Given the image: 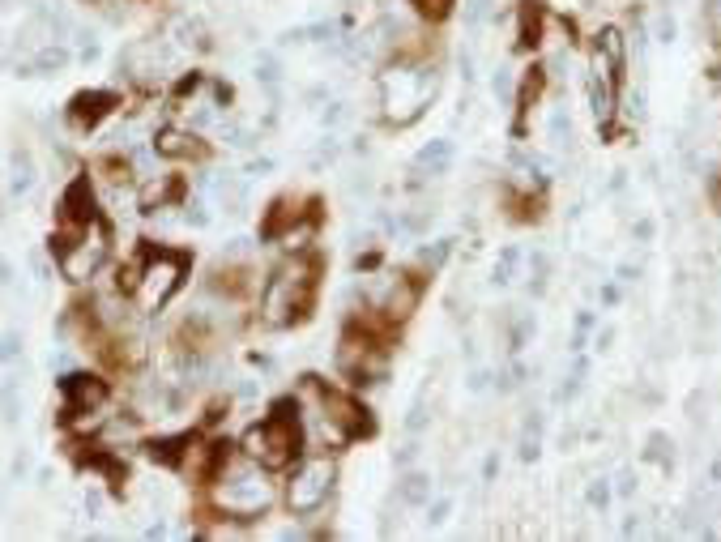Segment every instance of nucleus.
<instances>
[{
  "label": "nucleus",
  "instance_id": "nucleus-1",
  "mask_svg": "<svg viewBox=\"0 0 721 542\" xmlns=\"http://www.w3.org/2000/svg\"><path fill=\"white\" fill-rule=\"evenodd\" d=\"M380 116L389 124H414L440 94V73L423 65H393L380 73Z\"/></svg>",
  "mask_w": 721,
  "mask_h": 542
},
{
  "label": "nucleus",
  "instance_id": "nucleus-2",
  "mask_svg": "<svg viewBox=\"0 0 721 542\" xmlns=\"http://www.w3.org/2000/svg\"><path fill=\"white\" fill-rule=\"evenodd\" d=\"M214 504H218V513L239 517V521L261 517L265 508L274 504V483L265 478L261 461L248 457V461H239V466H227V474H222L214 487Z\"/></svg>",
  "mask_w": 721,
  "mask_h": 542
},
{
  "label": "nucleus",
  "instance_id": "nucleus-3",
  "mask_svg": "<svg viewBox=\"0 0 721 542\" xmlns=\"http://www.w3.org/2000/svg\"><path fill=\"white\" fill-rule=\"evenodd\" d=\"M312 286H316V269L308 261H286L274 269V278L265 282L261 291V316L265 325H291L295 316H303V308L312 304Z\"/></svg>",
  "mask_w": 721,
  "mask_h": 542
},
{
  "label": "nucleus",
  "instance_id": "nucleus-4",
  "mask_svg": "<svg viewBox=\"0 0 721 542\" xmlns=\"http://www.w3.org/2000/svg\"><path fill=\"white\" fill-rule=\"evenodd\" d=\"M333 483H338V466H333L329 457H308L291 474V487H286V504H291V513L295 517H312L316 508L333 496Z\"/></svg>",
  "mask_w": 721,
  "mask_h": 542
},
{
  "label": "nucleus",
  "instance_id": "nucleus-5",
  "mask_svg": "<svg viewBox=\"0 0 721 542\" xmlns=\"http://www.w3.org/2000/svg\"><path fill=\"white\" fill-rule=\"evenodd\" d=\"M103 261H107V231H103V222L90 218L77 227V235L69 244L60 248V274L69 282H86V278L99 274Z\"/></svg>",
  "mask_w": 721,
  "mask_h": 542
},
{
  "label": "nucleus",
  "instance_id": "nucleus-6",
  "mask_svg": "<svg viewBox=\"0 0 721 542\" xmlns=\"http://www.w3.org/2000/svg\"><path fill=\"white\" fill-rule=\"evenodd\" d=\"M299 449V432H295V423L291 419H265V423H256L248 427V436H244V457L252 461H261V466H286V461L295 457Z\"/></svg>",
  "mask_w": 721,
  "mask_h": 542
},
{
  "label": "nucleus",
  "instance_id": "nucleus-7",
  "mask_svg": "<svg viewBox=\"0 0 721 542\" xmlns=\"http://www.w3.org/2000/svg\"><path fill=\"white\" fill-rule=\"evenodd\" d=\"M180 278H184V261L171 257V252H154V257L137 269V282H133L137 304L146 308V312H158V308H163L167 299L175 295Z\"/></svg>",
  "mask_w": 721,
  "mask_h": 542
},
{
  "label": "nucleus",
  "instance_id": "nucleus-8",
  "mask_svg": "<svg viewBox=\"0 0 721 542\" xmlns=\"http://www.w3.org/2000/svg\"><path fill=\"white\" fill-rule=\"evenodd\" d=\"M103 402H107L103 380H94V376H69L64 380V419L82 423V414H99Z\"/></svg>",
  "mask_w": 721,
  "mask_h": 542
},
{
  "label": "nucleus",
  "instance_id": "nucleus-9",
  "mask_svg": "<svg viewBox=\"0 0 721 542\" xmlns=\"http://www.w3.org/2000/svg\"><path fill=\"white\" fill-rule=\"evenodd\" d=\"M372 304L389 316V321H406V316L414 312V304H419V286H414L410 278H384L380 286H372Z\"/></svg>",
  "mask_w": 721,
  "mask_h": 542
},
{
  "label": "nucleus",
  "instance_id": "nucleus-10",
  "mask_svg": "<svg viewBox=\"0 0 721 542\" xmlns=\"http://www.w3.org/2000/svg\"><path fill=\"white\" fill-rule=\"evenodd\" d=\"M222 107H227V94H222L214 82H192V90L180 99V116L192 124H210L222 116Z\"/></svg>",
  "mask_w": 721,
  "mask_h": 542
},
{
  "label": "nucleus",
  "instance_id": "nucleus-11",
  "mask_svg": "<svg viewBox=\"0 0 721 542\" xmlns=\"http://www.w3.org/2000/svg\"><path fill=\"white\" fill-rule=\"evenodd\" d=\"M589 103H594V120L611 124L615 120V77L589 73Z\"/></svg>",
  "mask_w": 721,
  "mask_h": 542
},
{
  "label": "nucleus",
  "instance_id": "nucleus-12",
  "mask_svg": "<svg viewBox=\"0 0 721 542\" xmlns=\"http://www.w3.org/2000/svg\"><path fill=\"white\" fill-rule=\"evenodd\" d=\"M594 52H598L611 69H623V60H628V39H623V30H619V26H606V30H598Z\"/></svg>",
  "mask_w": 721,
  "mask_h": 542
},
{
  "label": "nucleus",
  "instance_id": "nucleus-13",
  "mask_svg": "<svg viewBox=\"0 0 721 542\" xmlns=\"http://www.w3.org/2000/svg\"><path fill=\"white\" fill-rule=\"evenodd\" d=\"M448 163H453V141H431V146H423L419 158H414V167L431 171V175H444Z\"/></svg>",
  "mask_w": 721,
  "mask_h": 542
},
{
  "label": "nucleus",
  "instance_id": "nucleus-14",
  "mask_svg": "<svg viewBox=\"0 0 721 542\" xmlns=\"http://www.w3.org/2000/svg\"><path fill=\"white\" fill-rule=\"evenodd\" d=\"M111 107V94H77L73 99V120L77 124H94Z\"/></svg>",
  "mask_w": 721,
  "mask_h": 542
},
{
  "label": "nucleus",
  "instance_id": "nucleus-15",
  "mask_svg": "<svg viewBox=\"0 0 721 542\" xmlns=\"http://www.w3.org/2000/svg\"><path fill=\"white\" fill-rule=\"evenodd\" d=\"M64 214H69L77 227L94 218V197L86 193V184H73V188H69V197H64Z\"/></svg>",
  "mask_w": 721,
  "mask_h": 542
},
{
  "label": "nucleus",
  "instance_id": "nucleus-16",
  "mask_svg": "<svg viewBox=\"0 0 721 542\" xmlns=\"http://www.w3.org/2000/svg\"><path fill=\"white\" fill-rule=\"evenodd\" d=\"M397 496H402V504H423V500H431V478H427L423 470H410V474L402 478V487H397Z\"/></svg>",
  "mask_w": 721,
  "mask_h": 542
},
{
  "label": "nucleus",
  "instance_id": "nucleus-17",
  "mask_svg": "<svg viewBox=\"0 0 721 542\" xmlns=\"http://www.w3.org/2000/svg\"><path fill=\"white\" fill-rule=\"evenodd\" d=\"M154 146L163 150V154H171V158H184V154H197V150H201V146H197V137H188V133H175V129L158 133V137H154Z\"/></svg>",
  "mask_w": 721,
  "mask_h": 542
},
{
  "label": "nucleus",
  "instance_id": "nucleus-18",
  "mask_svg": "<svg viewBox=\"0 0 721 542\" xmlns=\"http://www.w3.org/2000/svg\"><path fill=\"white\" fill-rule=\"evenodd\" d=\"M64 65H69V52H64V47H56V43H47V47H39L35 52V73H43V77H52V73H60Z\"/></svg>",
  "mask_w": 721,
  "mask_h": 542
},
{
  "label": "nucleus",
  "instance_id": "nucleus-19",
  "mask_svg": "<svg viewBox=\"0 0 721 542\" xmlns=\"http://www.w3.org/2000/svg\"><path fill=\"white\" fill-rule=\"evenodd\" d=\"M9 188L13 193H30L35 188V163H30V154H13V175H9Z\"/></svg>",
  "mask_w": 721,
  "mask_h": 542
},
{
  "label": "nucleus",
  "instance_id": "nucleus-20",
  "mask_svg": "<svg viewBox=\"0 0 721 542\" xmlns=\"http://www.w3.org/2000/svg\"><path fill=\"white\" fill-rule=\"evenodd\" d=\"M491 86H495V99H500V103H512V99H517V73H512L508 65H504V69H495V82H491Z\"/></svg>",
  "mask_w": 721,
  "mask_h": 542
},
{
  "label": "nucleus",
  "instance_id": "nucleus-21",
  "mask_svg": "<svg viewBox=\"0 0 721 542\" xmlns=\"http://www.w3.org/2000/svg\"><path fill=\"white\" fill-rule=\"evenodd\" d=\"M517 265H521V248H504V257L495 261V282H512V274H517Z\"/></svg>",
  "mask_w": 721,
  "mask_h": 542
},
{
  "label": "nucleus",
  "instance_id": "nucleus-22",
  "mask_svg": "<svg viewBox=\"0 0 721 542\" xmlns=\"http://www.w3.org/2000/svg\"><path fill=\"white\" fill-rule=\"evenodd\" d=\"M547 133H551L555 146H568V141H572V120L564 116V111H555L551 124H547Z\"/></svg>",
  "mask_w": 721,
  "mask_h": 542
},
{
  "label": "nucleus",
  "instance_id": "nucleus-23",
  "mask_svg": "<svg viewBox=\"0 0 721 542\" xmlns=\"http://www.w3.org/2000/svg\"><path fill=\"white\" fill-rule=\"evenodd\" d=\"M18 350H22V338H18V333H13V329L0 333V363H13V359H18Z\"/></svg>",
  "mask_w": 721,
  "mask_h": 542
},
{
  "label": "nucleus",
  "instance_id": "nucleus-24",
  "mask_svg": "<svg viewBox=\"0 0 721 542\" xmlns=\"http://www.w3.org/2000/svg\"><path fill=\"white\" fill-rule=\"evenodd\" d=\"M414 5H419L427 18H444V13L453 9V0H414Z\"/></svg>",
  "mask_w": 721,
  "mask_h": 542
},
{
  "label": "nucleus",
  "instance_id": "nucleus-25",
  "mask_svg": "<svg viewBox=\"0 0 721 542\" xmlns=\"http://www.w3.org/2000/svg\"><path fill=\"white\" fill-rule=\"evenodd\" d=\"M589 504H594V508H606V504H611V487H606V478H598V483L589 487Z\"/></svg>",
  "mask_w": 721,
  "mask_h": 542
},
{
  "label": "nucleus",
  "instance_id": "nucleus-26",
  "mask_svg": "<svg viewBox=\"0 0 721 542\" xmlns=\"http://www.w3.org/2000/svg\"><path fill=\"white\" fill-rule=\"evenodd\" d=\"M184 222H197V227H205V222H210V214H205L201 201H192V205H184Z\"/></svg>",
  "mask_w": 721,
  "mask_h": 542
},
{
  "label": "nucleus",
  "instance_id": "nucleus-27",
  "mask_svg": "<svg viewBox=\"0 0 721 542\" xmlns=\"http://www.w3.org/2000/svg\"><path fill=\"white\" fill-rule=\"evenodd\" d=\"M448 508H453V500H436V508H431V517H427V521H431V525H440V521L448 517Z\"/></svg>",
  "mask_w": 721,
  "mask_h": 542
},
{
  "label": "nucleus",
  "instance_id": "nucleus-28",
  "mask_svg": "<svg viewBox=\"0 0 721 542\" xmlns=\"http://www.w3.org/2000/svg\"><path fill=\"white\" fill-rule=\"evenodd\" d=\"M342 120H346V107H342V103H333V107L325 111V124H342Z\"/></svg>",
  "mask_w": 721,
  "mask_h": 542
},
{
  "label": "nucleus",
  "instance_id": "nucleus-29",
  "mask_svg": "<svg viewBox=\"0 0 721 542\" xmlns=\"http://www.w3.org/2000/svg\"><path fill=\"white\" fill-rule=\"evenodd\" d=\"M658 35H662L666 43H670V39H675V18H662V22H658Z\"/></svg>",
  "mask_w": 721,
  "mask_h": 542
},
{
  "label": "nucleus",
  "instance_id": "nucleus-30",
  "mask_svg": "<svg viewBox=\"0 0 721 542\" xmlns=\"http://www.w3.org/2000/svg\"><path fill=\"white\" fill-rule=\"evenodd\" d=\"M406 427H410V432H419V427H423V410H419V406H414V410H410V419H406Z\"/></svg>",
  "mask_w": 721,
  "mask_h": 542
},
{
  "label": "nucleus",
  "instance_id": "nucleus-31",
  "mask_svg": "<svg viewBox=\"0 0 721 542\" xmlns=\"http://www.w3.org/2000/svg\"><path fill=\"white\" fill-rule=\"evenodd\" d=\"M470 389L483 393V389H487V372H474V376H470Z\"/></svg>",
  "mask_w": 721,
  "mask_h": 542
},
{
  "label": "nucleus",
  "instance_id": "nucleus-32",
  "mask_svg": "<svg viewBox=\"0 0 721 542\" xmlns=\"http://www.w3.org/2000/svg\"><path fill=\"white\" fill-rule=\"evenodd\" d=\"M713 18H717V30H721V0H713Z\"/></svg>",
  "mask_w": 721,
  "mask_h": 542
}]
</instances>
